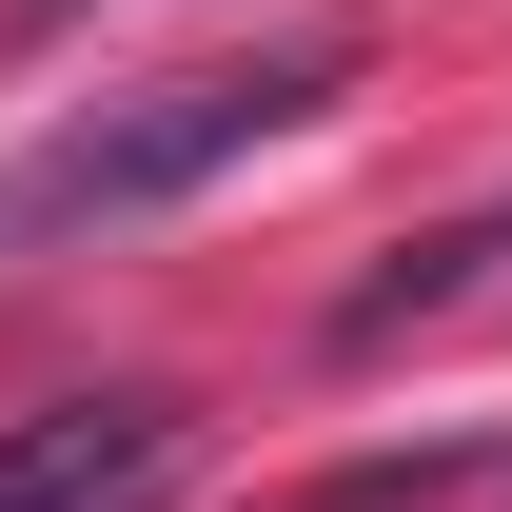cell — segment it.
Segmentation results:
<instances>
[{
	"instance_id": "1",
	"label": "cell",
	"mask_w": 512,
	"mask_h": 512,
	"mask_svg": "<svg viewBox=\"0 0 512 512\" xmlns=\"http://www.w3.org/2000/svg\"><path fill=\"white\" fill-rule=\"evenodd\" d=\"M316 99H335V60H197V79H138V99H79L60 138H20V158H0V256L138 237V217L217 197L237 158H276Z\"/></svg>"
},
{
	"instance_id": "2",
	"label": "cell",
	"mask_w": 512,
	"mask_h": 512,
	"mask_svg": "<svg viewBox=\"0 0 512 512\" xmlns=\"http://www.w3.org/2000/svg\"><path fill=\"white\" fill-rule=\"evenodd\" d=\"M197 414L178 394H40L0 414V512H178Z\"/></svg>"
},
{
	"instance_id": "3",
	"label": "cell",
	"mask_w": 512,
	"mask_h": 512,
	"mask_svg": "<svg viewBox=\"0 0 512 512\" xmlns=\"http://www.w3.org/2000/svg\"><path fill=\"white\" fill-rule=\"evenodd\" d=\"M493 276H512V197H473V217H434L394 276H355V296H335V355H394L414 316H473Z\"/></svg>"
},
{
	"instance_id": "4",
	"label": "cell",
	"mask_w": 512,
	"mask_h": 512,
	"mask_svg": "<svg viewBox=\"0 0 512 512\" xmlns=\"http://www.w3.org/2000/svg\"><path fill=\"white\" fill-rule=\"evenodd\" d=\"M20 20H99V0H20Z\"/></svg>"
}]
</instances>
